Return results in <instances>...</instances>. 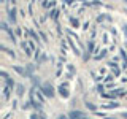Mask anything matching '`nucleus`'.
<instances>
[{
	"label": "nucleus",
	"mask_w": 127,
	"mask_h": 119,
	"mask_svg": "<svg viewBox=\"0 0 127 119\" xmlns=\"http://www.w3.org/2000/svg\"><path fill=\"white\" fill-rule=\"evenodd\" d=\"M35 95H37V87H32V90L29 92V102H30V105L33 106V108L37 110V111L43 113V105L37 100V98H35Z\"/></svg>",
	"instance_id": "nucleus-1"
},
{
	"label": "nucleus",
	"mask_w": 127,
	"mask_h": 119,
	"mask_svg": "<svg viewBox=\"0 0 127 119\" xmlns=\"http://www.w3.org/2000/svg\"><path fill=\"white\" fill-rule=\"evenodd\" d=\"M40 90L43 92V95L48 98H53L54 95H56V89L53 87V84H51L49 81H46V83H41V86H40Z\"/></svg>",
	"instance_id": "nucleus-2"
},
{
	"label": "nucleus",
	"mask_w": 127,
	"mask_h": 119,
	"mask_svg": "<svg viewBox=\"0 0 127 119\" xmlns=\"http://www.w3.org/2000/svg\"><path fill=\"white\" fill-rule=\"evenodd\" d=\"M57 92L62 98H68L70 97V90H68V83H62L57 87Z\"/></svg>",
	"instance_id": "nucleus-3"
},
{
	"label": "nucleus",
	"mask_w": 127,
	"mask_h": 119,
	"mask_svg": "<svg viewBox=\"0 0 127 119\" xmlns=\"http://www.w3.org/2000/svg\"><path fill=\"white\" fill-rule=\"evenodd\" d=\"M68 118H70V119H89L84 113H83V111H79V110H73V111H70Z\"/></svg>",
	"instance_id": "nucleus-4"
},
{
	"label": "nucleus",
	"mask_w": 127,
	"mask_h": 119,
	"mask_svg": "<svg viewBox=\"0 0 127 119\" xmlns=\"http://www.w3.org/2000/svg\"><path fill=\"white\" fill-rule=\"evenodd\" d=\"M0 26H2V30H5V32H6V33H8V35H10V38H11V41H13V43H16V35L13 33V30H11V29H10V27H8V24H6L5 21H2V22H0Z\"/></svg>",
	"instance_id": "nucleus-5"
},
{
	"label": "nucleus",
	"mask_w": 127,
	"mask_h": 119,
	"mask_svg": "<svg viewBox=\"0 0 127 119\" xmlns=\"http://www.w3.org/2000/svg\"><path fill=\"white\" fill-rule=\"evenodd\" d=\"M13 70L14 71H18V73L19 75H21V76H24V78H32V76H33V75H30L29 73V71H27V68H22V67H19V65H13Z\"/></svg>",
	"instance_id": "nucleus-6"
},
{
	"label": "nucleus",
	"mask_w": 127,
	"mask_h": 119,
	"mask_svg": "<svg viewBox=\"0 0 127 119\" xmlns=\"http://www.w3.org/2000/svg\"><path fill=\"white\" fill-rule=\"evenodd\" d=\"M6 8H8V19H10V22L16 24V8L10 6V3H6Z\"/></svg>",
	"instance_id": "nucleus-7"
},
{
	"label": "nucleus",
	"mask_w": 127,
	"mask_h": 119,
	"mask_svg": "<svg viewBox=\"0 0 127 119\" xmlns=\"http://www.w3.org/2000/svg\"><path fill=\"white\" fill-rule=\"evenodd\" d=\"M102 108H103V110H114V108H119V103H116V102L102 103Z\"/></svg>",
	"instance_id": "nucleus-8"
},
{
	"label": "nucleus",
	"mask_w": 127,
	"mask_h": 119,
	"mask_svg": "<svg viewBox=\"0 0 127 119\" xmlns=\"http://www.w3.org/2000/svg\"><path fill=\"white\" fill-rule=\"evenodd\" d=\"M67 41H68V45H70V48L73 49V53H75V56H79L81 53H79V49L76 48V45H75V41H73V38H67Z\"/></svg>",
	"instance_id": "nucleus-9"
},
{
	"label": "nucleus",
	"mask_w": 127,
	"mask_h": 119,
	"mask_svg": "<svg viewBox=\"0 0 127 119\" xmlns=\"http://www.w3.org/2000/svg\"><path fill=\"white\" fill-rule=\"evenodd\" d=\"M21 48L26 51V56H32V49H30V46H29L27 41H21Z\"/></svg>",
	"instance_id": "nucleus-10"
},
{
	"label": "nucleus",
	"mask_w": 127,
	"mask_h": 119,
	"mask_svg": "<svg viewBox=\"0 0 127 119\" xmlns=\"http://www.w3.org/2000/svg\"><path fill=\"white\" fill-rule=\"evenodd\" d=\"M11 90H13V89H10V87H8L6 84L3 86V98H5L6 102L10 100V95H11Z\"/></svg>",
	"instance_id": "nucleus-11"
},
{
	"label": "nucleus",
	"mask_w": 127,
	"mask_h": 119,
	"mask_svg": "<svg viewBox=\"0 0 127 119\" xmlns=\"http://www.w3.org/2000/svg\"><path fill=\"white\" fill-rule=\"evenodd\" d=\"M106 56H108V49H102V51H100V54L94 56V60H100V59H105Z\"/></svg>",
	"instance_id": "nucleus-12"
},
{
	"label": "nucleus",
	"mask_w": 127,
	"mask_h": 119,
	"mask_svg": "<svg viewBox=\"0 0 127 119\" xmlns=\"http://www.w3.org/2000/svg\"><path fill=\"white\" fill-rule=\"evenodd\" d=\"M24 92H26V89H24V84H18V86H16V95H18V97H22Z\"/></svg>",
	"instance_id": "nucleus-13"
},
{
	"label": "nucleus",
	"mask_w": 127,
	"mask_h": 119,
	"mask_svg": "<svg viewBox=\"0 0 127 119\" xmlns=\"http://www.w3.org/2000/svg\"><path fill=\"white\" fill-rule=\"evenodd\" d=\"M27 32H29V35H30V37L33 38L37 43H38V46H40V38H38V35L35 33V30H32V29H27Z\"/></svg>",
	"instance_id": "nucleus-14"
},
{
	"label": "nucleus",
	"mask_w": 127,
	"mask_h": 119,
	"mask_svg": "<svg viewBox=\"0 0 127 119\" xmlns=\"http://www.w3.org/2000/svg\"><path fill=\"white\" fill-rule=\"evenodd\" d=\"M57 16H59V10H56V8H54V10L49 11V18L53 19V21H57Z\"/></svg>",
	"instance_id": "nucleus-15"
},
{
	"label": "nucleus",
	"mask_w": 127,
	"mask_h": 119,
	"mask_svg": "<svg viewBox=\"0 0 127 119\" xmlns=\"http://www.w3.org/2000/svg\"><path fill=\"white\" fill-rule=\"evenodd\" d=\"M5 83H6V86H8V87H10V89H14V87H16V86H18V84H16V83H14V81H13V79H11L10 76H8V78L5 79Z\"/></svg>",
	"instance_id": "nucleus-16"
},
{
	"label": "nucleus",
	"mask_w": 127,
	"mask_h": 119,
	"mask_svg": "<svg viewBox=\"0 0 127 119\" xmlns=\"http://www.w3.org/2000/svg\"><path fill=\"white\" fill-rule=\"evenodd\" d=\"M94 48H95L94 40H89V43H87V53H89V54H92V53H94Z\"/></svg>",
	"instance_id": "nucleus-17"
},
{
	"label": "nucleus",
	"mask_w": 127,
	"mask_h": 119,
	"mask_svg": "<svg viewBox=\"0 0 127 119\" xmlns=\"http://www.w3.org/2000/svg\"><path fill=\"white\" fill-rule=\"evenodd\" d=\"M0 49H2V51H5V53H6L8 56H10V57H14V53H13L11 49H8V48H6L5 45H0Z\"/></svg>",
	"instance_id": "nucleus-18"
},
{
	"label": "nucleus",
	"mask_w": 127,
	"mask_h": 119,
	"mask_svg": "<svg viewBox=\"0 0 127 119\" xmlns=\"http://www.w3.org/2000/svg\"><path fill=\"white\" fill-rule=\"evenodd\" d=\"M86 106H87V110H91V111H94V113H97V106H95L92 102H86Z\"/></svg>",
	"instance_id": "nucleus-19"
},
{
	"label": "nucleus",
	"mask_w": 127,
	"mask_h": 119,
	"mask_svg": "<svg viewBox=\"0 0 127 119\" xmlns=\"http://www.w3.org/2000/svg\"><path fill=\"white\" fill-rule=\"evenodd\" d=\"M37 97H38V102L40 103H41V105H43V103H45V95H43V92H41V90H37Z\"/></svg>",
	"instance_id": "nucleus-20"
},
{
	"label": "nucleus",
	"mask_w": 127,
	"mask_h": 119,
	"mask_svg": "<svg viewBox=\"0 0 127 119\" xmlns=\"http://www.w3.org/2000/svg\"><path fill=\"white\" fill-rule=\"evenodd\" d=\"M70 24H71V27H79V19L78 18H70Z\"/></svg>",
	"instance_id": "nucleus-21"
},
{
	"label": "nucleus",
	"mask_w": 127,
	"mask_h": 119,
	"mask_svg": "<svg viewBox=\"0 0 127 119\" xmlns=\"http://www.w3.org/2000/svg\"><path fill=\"white\" fill-rule=\"evenodd\" d=\"M113 79H114V75L111 73V75H106V76L103 78V81H105V84H110V83L113 81Z\"/></svg>",
	"instance_id": "nucleus-22"
},
{
	"label": "nucleus",
	"mask_w": 127,
	"mask_h": 119,
	"mask_svg": "<svg viewBox=\"0 0 127 119\" xmlns=\"http://www.w3.org/2000/svg\"><path fill=\"white\" fill-rule=\"evenodd\" d=\"M113 75H114V78H119V75H121V68H119V67L116 65V67H113Z\"/></svg>",
	"instance_id": "nucleus-23"
},
{
	"label": "nucleus",
	"mask_w": 127,
	"mask_h": 119,
	"mask_svg": "<svg viewBox=\"0 0 127 119\" xmlns=\"http://www.w3.org/2000/svg\"><path fill=\"white\" fill-rule=\"evenodd\" d=\"M67 68H68V71H70V75H75V73H76V70H75L73 63H67Z\"/></svg>",
	"instance_id": "nucleus-24"
},
{
	"label": "nucleus",
	"mask_w": 127,
	"mask_h": 119,
	"mask_svg": "<svg viewBox=\"0 0 127 119\" xmlns=\"http://www.w3.org/2000/svg\"><path fill=\"white\" fill-rule=\"evenodd\" d=\"M105 87L106 86H103V84H97V92L100 94V95H103V94H105V92H103V90H105Z\"/></svg>",
	"instance_id": "nucleus-25"
},
{
	"label": "nucleus",
	"mask_w": 127,
	"mask_h": 119,
	"mask_svg": "<svg viewBox=\"0 0 127 119\" xmlns=\"http://www.w3.org/2000/svg\"><path fill=\"white\" fill-rule=\"evenodd\" d=\"M119 53H121V57L124 59V60H127V54H126V49H124V48H121V49H119Z\"/></svg>",
	"instance_id": "nucleus-26"
},
{
	"label": "nucleus",
	"mask_w": 127,
	"mask_h": 119,
	"mask_svg": "<svg viewBox=\"0 0 127 119\" xmlns=\"http://www.w3.org/2000/svg\"><path fill=\"white\" fill-rule=\"evenodd\" d=\"M91 75H92V76H94V79H95V81H100V79H102V76H98V75L97 73H95V71H91Z\"/></svg>",
	"instance_id": "nucleus-27"
},
{
	"label": "nucleus",
	"mask_w": 127,
	"mask_h": 119,
	"mask_svg": "<svg viewBox=\"0 0 127 119\" xmlns=\"http://www.w3.org/2000/svg\"><path fill=\"white\" fill-rule=\"evenodd\" d=\"M33 70H35V65H33V63H29V65H27V71L32 75V71H33Z\"/></svg>",
	"instance_id": "nucleus-28"
},
{
	"label": "nucleus",
	"mask_w": 127,
	"mask_h": 119,
	"mask_svg": "<svg viewBox=\"0 0 127 119\" xmlns=\"http://www.w3.org/2000/svg\"><path fill=\"white\" fill-rule=\"evenodd\" d=\"M30 106H32V105H30V102H27V103H22V105H21V108H22V110H29Z\"/></svg>",
	"instance_id": "nucleus-29"
},
{
	"label": "nucleus",
	"mask_w": 127,
	"mask_h": 119,
	"mask_svg": "<svg viewBox=\"0 0 127 119\" xmlns=\"http://www.w3.org/2000/svg\"><path fill=\"white\" fill-rule=\"evenodd\" d=\"M27 43H29L30 49H32V51H33V53H35V51H37V49H35V46H33V41H32V40H29V41H27Z\"/></svg>",
	"instance_id": "nucleus-30"
},
{
	"label": "nucleus",
	"mask_w": 127,
	"mask_h": 119,
	"mask_svg": "<svg viewBox=\"0 0 127 119\" xmlns=\"http://www.w3.org/2000/svg\"><path fill=\"white\" fill-rule=\"evenodd\" d=\"M40 37L43 38V41H48V37H46V33H45V32H40Z\"/></svg>",
	"instance_id": "nucleus-31"
},
{
	"label": "nucleus",
	"mask_w": 127,
	"mask_h": 119,
	"mask_svg": "<svg viewBox=\"0 0 127 119\" xmlns=\"http://www.w3.org/2000/svg\"><path fill=\"white\" fill-rule=\"evenodd\" d=\"M0 76H2V78H5V79H6V78H8V73H6V71H5V70H2V71H0Z\"/></svg>",
	"instance_id": "nucleus-32"
},
{
	"label": "nucleus",
	"mask_w": 127,
	"mask_h": 119,
	"mask_svg": "<svg viewBox=\"0 0 127 119\" xmlns=\"http://www.w3.org/2000/svg\"><path fill=\"white\" fill-rule=\"evenodd\" d=\"M38 116H40V114H37V113H32V114H30V119H38Z\"/></svg>",
	"instance_id": "nucleus-33"
},
{
	"label": "nucleus",
	"mask_w": 127,
	"mask_h": 119,
	"mask_svg": "<svg viewBox=\"0 0 127 119\" xmlns=\"http://www.w3.org/2000/svg\"><path fill=\"white\" fill-rule=\"evenodd\" d=\"M38 119H46V114H45V113H40V116H38Z\"/></svg>",
	"instance_id": "nucleus-34"
},
{
	"label": "nucleus",
	"mask_w": 127,
	"mask_h": 119,
	"mask_svg": "<svg viewBox=\"0 0 127 119\" xmlns=\"http://www.w3.org/2000/svg\"><path fill=\"white\" fill-rule=\"evenodd\" d=\"M122 30H124V33H126V35H127V22H126V24H124V26H122Z\"/></svg>",
	"instance_id": "nucleus-35"
},
{
	"label": "nucleus",
	"mask_w": 127,
	"mask_h": 119,
	"mask_svg": "<svg viewBox=\"0 0 127 119\" xmlns=\"http://www.w3.org/2000/svg\"><path fill=\"white\" fill-rule=\"evenodd\" d=\"M57 119H68V116H65V114H61V116H59Z\"/></svg>",
	"instance_id": "nucleus-36"
},
{
	"label": "nucleus",
	"mask_w": 127,
	"mask_h": 119,
	"mask_svg": "<svg viewBox=\"0 0 127 119\" xmlns=\"http://www.w3.org/2000/svg\"><path fill=\"white\" fill-rule=\"evenodd\" d=\"M110 30H111V33H113V35H114V37H116V29H114V27H111V29H110Z\"/></svg>",
	"instance_id": "nucleus-37"
},
{
	"label": "nucleus",
	"mask_w": 127,
	"mask_h": 119,
	"mask_svg": "<svg viewBox=\"0 0 127 119\" xmlns=\"http://www.w3.org/2000/svg\"><path fill=\"white\" fill-rule=\"evenodd\" d=\"M21 33H22V30H21V29L18 27V29H16V35H21Z\"/></svg>",
	"instance_id": "nucleus-38"
},
{
	"label": "nucleus",
	"mask_w": 127,
	"mask_h": 119,
	"mask_svg": "<svg viewBox=\"0 0 127 119\" xmlns=\"http://www.w3.org/2000/svg\"><path fill=\"white\" fill-rule=\"evenodd\" d=\"M103 119H118V118H110V116H105Z\"/></svg>",
	"instance_id": "nucleus-39"
},
{
	"label": "nucleus",
	"mask_w": 127,
	"mask_h": 119,
	"mask_svg": "<svg viewBox=\"0 0 127 119\" xmlns=\"http://www.w3.org/2000/svg\"><path fill=\"white\" fill-rule=\"evenodd\" d=\"M124 49H127V41H126V43H124Z\"/></svg>",
	"instance_id": "nucleus-40"
},
{
	"label": "nucleus",
	"mask_w": 127,
	"mask_h": 119,
	"mask_svg": "<svg viewBox=\"0 0 127 119\" xmlns=\"http://www.w3.org/2000/svg\"><path fill=\"white\" fill-rule=\"evenodd\" d=\"M68 119H70V118H68Z\"/></svg>",
	"instance_id": "nucleus-41"
}]
</instances>
